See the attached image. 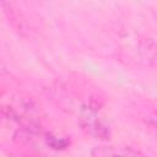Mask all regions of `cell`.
I'll return each instance as SVG.
<instances>
[{"instance_id": "obj_1", "label": "cell", "mask_w": 157, "mask_h": 157, "mask_svg": "<svg viewBox=\"0 0 157 157\" xmlns=\"http://www.w3.org/2000/svg\"><path fill=\"white\" fill-rule=\"evenodd\" d=\"M92 157H146L142 152L130 146H98L92 151Z\"/></svg>"}]
</instances>
